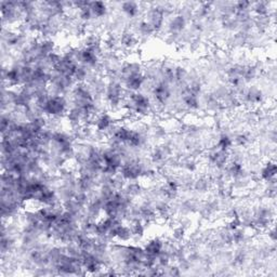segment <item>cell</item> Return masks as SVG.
<instances>
[{"label":"cell","instance_id":"obj_1","mask_svg":"<svg viewBox=\"0 0 277 277\" xmlns=\"http://www.w3.org/2000/svg\"><path fill=\"white\" fill-rule=\"evenodd\" d=\"M275 176H276V163L274 159L272 160L269 159L268 162L260 168L258 177H259V180L261 182L266 183L271 181V180L275 179Z\"/></svg>","mask_w":277,"mask_h":277}]
</instances>
